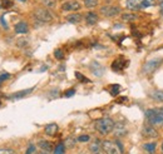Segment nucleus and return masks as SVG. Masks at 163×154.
<instances>
[{"instance_id":"nucleus-1","label":"nucleus","mask_w":163,"mask_h":154,"mask_svg":"<svg viewBox=\"0 0 163 154\" xmlns=\"http://www.w3.org/2000/svg\"><path fill=\"white\" fill-rule=\"evenodd\" d=\"M146 120L149 125L162 127L163 125V108H153L146 110Z\"/></svg>"},{"instance_id":"nucleus-2","label":"nucleus","mask_w":163,"mask_h":154,"mask_svg":"<svg viewBox=\"0 0 163 154\" xmlns=\"http://www.w3.org/2000/svg\"><path fill=\"white\" fill-rule=\"evenodd\" d=\"M114 125H116V123L113 122V119L108 118V117L100 118V119L94 122V128H96V130L98 133H100L102 135H107V134L112 133L114 129Z\"/></svg>"},{"instance_id":"nucleus-3","label":"nucleus","mask_w":163,"mask_h":154,"mask_svg":"<svg viewBox=\"0 0 163 154\" xmlns=\"http://www.w3.org/2000/svg\"><path fill=\"white\" fill-rule=\"evenodd\" d=\"M154 2L153 0H127L126 2V6L129 10L137 11V10H143L147 9L149 6H153Z\"/></svg>"},{"instance_id":"nucleus-4","label":"nucleus","mask_w":163,"mask_h":154,"mask_svg":"<svg viewBox=\"0 0 163 154\" xmlns=\"http://www.w3.org/2000/svg\"><path fill=\"white\" fill-rule=\"evenodd\" d=\"M163 63V59L162 58H157V59H152V60H149L144 65H143V73L149 75V74H153L157 69L159 68V65Z\"/></svg>"},{"instance_id":"nucleus-5","label":"nucleus","mask_w":163,"mask_h":154,"mask_svg":"<svg viewBox=\"0 0 163 154\" xmlns=\"http://www.w3.org/2000/svg\"><path fill=\"white\" fill-rule=\"evenodd\" d=\"M34 17L42 23H50L53 20V14L47 8H39L34 11Z\"/></svg>"},{"instance_id":"nucleus-6","label":"nucleus","mask_w":163,"mask_h":154,"mask_svg":"<svg viewBox=\"0 0 163 154\" xmlns=\"http://www.w3.org/2000/svg\"><path fill=\"white\" fill-rule=\"evenodd\" d=\"M100 14H103L104 17L113 18L120 14V8L119 6H112V5H105L100 8Z\"/></svg>"},{"instance_id":"nucleus-7","label":"nucleus","mask_w":163,"mask_h":154,"mask_svg":"<svg viewBox=\"0 0 163 154\" xmlns=\"http://www.w3.org/2000/svg\"><path fill=\"white\" fill-rule=\"evenodd\" d=\"M102 149L104 150L105 154H119V149L117 147L116 143L111 142V141H104L102 142Z\"/></svg>"},{"instance_id":"nucleus-8","label":"nucleus","mask_w":163,"mask_h":154,"mask_svg":"<svg viewBox=\"0 0 163 154\" xmlns=\"http://www.w3.org/2000/svg\"><path fill=\"white\" fill-rule=\"evenodd\" d=\"M142 135L144 138H151V139H156L159 137V133L158 130L156 129V127H153V125H144L143 129H142Z\"/></svg>"},{"instance_id":"nucleus-9","label":"nucleus","mask_w":163,"mask_h":154,"mask_svg":"<svg viewBox=\"0 0 163 154\" xmlns=\"http://www.w3.org/2000/svg\"><path fill=\"white\" fill-rule=\"evenodd\" d=\"M127 64H128V62H127L123 57H119L118 59H116V60L112 63V69H113L114 72H118V73H119V72L123 70L124 68L128 66Z\"/></svg>"},{"instance_id":"nucleus-10","label":"nucleus","mask_w":163,"mask_h":154,"mask_svg":"<svg viewBox=\"0 0 163 154\" xmlns=\"http://www.w3.org/2000/svg\"><path fill=\"white\" fill-rule=\"evenodd\" d=\"M80 6L82 5L78 2H66L62 5V10H64V11H75V10H79Z\"/></svg>"},{"instance_id":"nucleus-11","label":"nucleus","mask_w":163,"mask_h":154,"mask_svg":"<svg viewBox=\"0 0 163 154\" xmlns=\"http://www.w3.org/2000/svg\"><path fill=\"white\" fill-rule=\"evenodd\" d=\"M14 30H15L17 34H26V33L29 32V26H28V24H26V23L20 21V23H18L15 25Z\"/></svg>"},{"instance_id":"nucleus-12","label":"nucleus","mask_w":163,"mask_h":154,"mask_svg":"<svg viewBox=\"0 0 163 154\" xmlns=\"http://www.w3.org/2000/svg\"><path fill=\"white\" fill-rule=\"evenodd\" d=\"M33 90H34V88H29V89H25V90H21V92H18V93L11 94V95H9L8 98H9V99H20V98H24L25 95L30 94Z\"/></svg>"},{"instance_id":"nucleus-13","label":"nucleus","mask_w":163,"mask_h":154,"mask_svg":"<svg viewBox=\"0 0 163 154\" xmlns=\"http://www.w3.org/2000/svg\"><path fill=\"white\" fill-rule=\"evenodd\" d=\"M113 132H114L116 137H124V135L127 134V129H126V127H124L123 124H120V123H117V124L114 125Z\"/></svg>"},{"instance_id":"nucleus-14","label":"nucleus","mask_w":163,"mask_h":154,"mask_svg":"<svg viewBox=\"0 0 163 154\" xmlns=\"http://www.w3.org/2000/svg\"><path fill=\"white\" fill-rule=\"evenodd\" d=\"M38 147L40 148V150H45V152H49V153L53 150V143L49 142V141H44V139L38 142Z\"/></svg>"},{"instance_id":"nucleus-15","label":"nucleus","mask_w":163,"mask_h":154,"mask_svg":"<svg viewBox=\"0 0 163 154\" xmlns=\"http://www.w3.org/2000/svg\"><path fill=\"white\" fill-rule=\"evenodd\" d=\"M97 21H98V15L96 13L89 11L85 14V23L88 25H94V24H97Z\"/></svg>"},{"instance_id":"nucleus-16","label":"nucleus","mask_w":163,"mask_h":154,"mask_svg":"<svg viewBox=\"0 0 163 154\" xmlns=\"http://www.w3.org/2000/svg\"><path fill=\"white\" fill-rule=\"evenodd\" d=\"M44 132H45L47 135H49V137H54V135L57 134V132H58V125H57V124H54V123L48 124L47 127H45V129H44Z\"/></svg>"},{"instance_id":"nucleus-17","label":"nucleus","mask_w":163,"mask_h":154,"mask_svg":"<svg viewBox=\"0 0 163 154\" xmlns=\"http://www.w3.org/2000/svg\"><path fill=\"white\" fill-rule=\"evenodd\" d=\"M80 20H82V14L79 13H73L70 15H66V21L70 24H78L80 23Z\"/></svg>"},{"instance_id":"nucleus-18","label":"nucleus","mask_w":163,"mask_h":154,"mask_svg":"<svg viewBox=\"0 0 163 154\" xmlns=\"http://www.w3.org/2000/svg\"><path fill=\"white\" fill-rule=\"evenodd\" d=\"M100 149H102V143L99 141H94L90 145H89V150L93 153V154H99L100 153Z\"/></svg>"},{"instance_id":"nucleus-19","label":"nucleus","mask_w":163,"mask_h":154,"mask_svg":"<svg viewBox=\"0 0 163 154\" xmlns=\"http://www.w3.org/2000/svg\"><path fill=\"white\" fill-rule=\"evenodd\" d=\"M149 96H151L152 99L157 100V102L163 103V92L162 90H152V92H149Z\"/></svg>"},{"instance_id":"nucleus-20","label":"nucleus","mask_w":163,"mask_h":154,"mask_svg":"<svg viewBox=\"0 0 163 154\" xmlns=\"http://www.w3.org/2000/svg\"><path fill=\"white\" fill-rule=\"evenodd\" d=\"M122 20L123 21H127V23H132V21H135L137 20V15L135 14H132V13H124V14H122L120 15Z\"/></svg>"},{"instance_id":"nucleus-21","label":"nucleus","mask_w":163,"mask_h":154,"mask_svg":"<svg viewBox=\"0 0 163 154\" xmlns=\"http://www.w3.org/2000/svg\"><path fill=\"white\" fill-rule=\"evenodd\" d=\"M90 69H92V72L96 74L97 77H102V74H103V68H102L98 63L94 62V63L90 65Z\"/></svg>"},{"instance_id":"nucleus-22","label":"nucleus","mask_w":163,"mask_h":154,"mask_svg":"<svg viewBox=\"0 0 163 154\" xmlns=\"http://www.w3.org/2000/svg\"><path fill=\"white\" fill-rule=\"evenodd\" d=\"M156 148H157V143L156 142H149V143H144L143 144V149L147 152V153H154V150H156Z\"/></svg>"},{"instance_id":"nucleus-23","label":"nucleus","mask_w":163,"mask_h":154,"mask_svg":"<svg viewBox=\"0 0 163 154\" xmlns=\"http://www.w3.org/2000/svg\"><path fill=\"white\" fill-rule=\"evenodd\" d=\"M65 153V144L58 143L54 148V154H64Z\"/></svg>"},{"instance_id":"nucleus-24","label":"nucleus","mask_w":163,"mask_h":154,"mask_svg":"<svg viewBox=\"0 0 163 154\" xmlns=\"http://www.w3.org/2000/svg\"><path fill=\"white\" fill-rule=\"evenodd\" d=\"M120 92V87H119V84H113V85H111V89H109V93L111 95L113 96H117Z\"/></svg>"},{"instance_id":"nucleus-25","label":"nucleus","mask_w":163,"mask_h":154,"mask_svg":"<svg viewBox=\"0 0 163 154\" xmlns=\"http://www.w3.org/2000/svg\"><path fill=\"white\" fill-rule=\"evenodd\" d=\"M98 5V0H84V6L88 9L96 8Z\"/></svg>"},{"instance_id":"nucleus-26","label":"nucleus","mask_w":163,"mask_h":154,"mask_svg":"<svg viewBox=\"0 0 163 154\" xmlns=\"http://www.w3.org/2000/svg\"><path fill=\"white\" fill-rule=\"evenodd\" d=\"M75 142H77V139L69 137V138H66V141H65L64 144H65V147H68V148H73V147L75 145Z\"/></svg>"},{"instance_id":"nucleus-27","label":"nucleus","mask_w":163,"mask_h":154,"mask_svg":"<svg viewBox=\"0 0 163 154\" xmlns=\"http://www.w3.org/2000/svg\"><path fill=\"white\" fill-rule=\"evenodd\" d=\"M43 5L48 9V8H55L57 2L55 0H43Z\"/></svg>"},{"instance_id":"nucleus-28","label":"nucleus","mask_w":163,"mask_h":154,"mask_svg":"<svg viewBox=\"0 0 163 154\" xmlns=\"http://www.w3.org/2000/svg\"><path fill=\"white\" fill-rule=\"evenodd\" d=\"M54 57H55L58 60L64 59V51L62 49H55V51H54Z\"/></svg>"},{"instance_id":"nucleus-29","label":"nucleus","mask_w":163,"mask_h":154,"mask_svg":"<svg viewBox=\"0 0 163 154\" xmlns=\"http://www.w3.org/2000/svg\"><path fill=\"white\" fill-rule=\"evenodd\" d=\"M25 154H38V153H36V147H35L34 144H29L28 148H26Z\"/></svg>"},{"instance_id":"nucleus-30","label":"nucleus","mask_w":163,"mask_h":154,"mask_svg":"<svg viewBox=\"0 0 163 154\" xmlns=\"http://www.w3.org/2000/svg\"><path fill=\"white\" fill-rule=\"evenodd\" d=\"M75 78L79 80V81H83V83H89V79L88 78H85V77H83L79 72H75Z\"/></svg>"},{"instance_id":"nucleus-31","label":"nucleus","mask_w":163,"mask_h":154,"mask_svg":"<svg viewBox=\"0 0 163 154\" xmlns=\"http://www.w3.org/2000/svg\"><path fill=\"white\" fill-rule=\"evenodd\" d=\"M89 139H90V137H89V135L83 134V135H79V137L77 138V142H82V143H84V142H88Z\"/></svg>"},{"instance_id":"nucleus-32","label":"nucleus","mask_w":163,"mask_h":154,"mask_svg":"<svg viewBox=\"0 0 163 154\" xmlns=\"http://www.w3.org/2000/svg\"><path fill=\"white\" fill-rule=\"evenodd\" d=\"M0 154H17V153L10 148H0Z\"/></svg>"},{"instance_id":"nucleus-33","label":"nucleus","mask_w":163,"mask_h":154,"mask_svg":"<svg viewBox=\"0 0 163 154\" xmlns=\"http://www.w3.org/2000/svg\"><path fill=\"white\" fill-rule=\"evenodd\" d=\"M17 45L19 47V48H23V47H26V45H28V40H26V39H19L18 41H17Z\"/></svg>"},{"instance_id":"nucleus-34","label":"nucleus","mask_w":163,"mask_h":154,"mask_svg":"<svg viewBox=\"0 0 163 154\" xmlns=\"http://www.w3.org/2000/svg\"><path fill=\"white\" fill-rule=\"evenodd\" d=\"M9 78H10V74L6 73V72H4V73L0 74V85H2V83H3V81H5V80L9 79Z\"/></svg>"},{"instance_id":"nucleus-35","label":"nucleus","mask_w":163,"mask_h":154,"mask_svg":"<svg viewBox=\"0 0 163 154\" xmlns=\"http://www.w3.org/2000/svg\"><path fill=\"white\" fill-rule=\"evenodd\" d=\"M74 94H75V89H68V90L64 92L63 95H64L65 98H70V96H73Z\"/></svg>"},{"instance_id":"nucleus-36","label":"nucleus","mask_w":163,"mask_h":154,"mask_svg":"<svg viewBox=\"0 0 163 154\" xmlns=\"http://www.w3.org/2000/svg\"><path fill=\"white\" fill-rule=\"evenodd\" d=\"M4 9H9L13 6V3H11V0H3V5H2Z\"/></svg>"},{"instance_id":"nucleus-37","label":"nucleus","mask_w":163,"mask_h":154,"mask_svg":"<svg viewBox=\"0 0 163 154\" xmlns=\"http://www.w3.org/2000/svg\"><path fill=\"white\" fill-rule=\"evenodd\" d=\"M116 144H117V147H118V149H119V152H120V153H123V152H124L123 145H122V143H120L119 141H117V142H116Z\"/></svg>"},{"instance_id":"nucleus-38","label":"nucleus","mask_w":163,"mask_h":154,"mask_svg":"<svg viewBox=\"0 0 163 154\" xmlns=\"http://www.w3.org/2000/svg\"><path fill=\"white\" fill-rule=\"evenodd\" d=\"M0 21H2V24H3V26L5 28V29H8V24H6L5 19H4V17H2V18H0Z\"/></svg>"},{"instance_id":"nucleus-39","label":"nucleus","mask_w":163,"mask_h":154,"mask_svg":"<svg viewBox=\"0 0 163 154\" xmlns=\"http://www.w3.org/2000/svg\"><path fill=\"white\" fill-rule=\"evenodd\" d=\"M127 100H128L127 98H122V99H119L118 102H119V103H123V102H127Z\"/></svg>"},{"instance_id":"nucleus-40","label":"nucleus","mask_w":163,"mask_h":154,"mask_svg":"<svg viewBox=\"0 0 163 154\" xmlns=\"http://www.w3.org/2000/svg\"><path fill=\"white\" fill-rule=\"evenodd\" d=\"M38 154H50V153L49 152H45V150H40Z\"/></svg>"},{"instance_id":"nucleus-41","label":"nucleus","mask_w":163,"mask_h":154,"mask_svg":"<svg viewBox=\"0 0 163 154\" xmlns=\"http://www.w3.org/2000/svg\"><path fill=\"white\" fill-rule=\"evenodd\" d=\"M161 152L163 153V142H162V144H161Z\"/></svg>"},{"instance_id":"nucleus-42","label":"nucleus","mask_w":163,"mask_h":154,"mask_svg":"<svg viewBox=\"0 0 163 154\" xmlns=\"http://www.w3.org/2000/svg\"><path fill=\"white\" fill-rule=\"evenodd\" d=\"M19 2H25V0H19Z\"/></svg>"},{"instance_id":"nucleus-43","label":"nucleus","mask_w":163,"mask_h":154,"mask_svg":"<svg viewBox=\"0 0 163 154\" xmlns=\"http://www.w3.org/2000/svg\"><path fill=\"white\" fill-rule=\"evenodd\" d=\"M99 154H100V153H99Z\"/></svg>"}]
</instances>
